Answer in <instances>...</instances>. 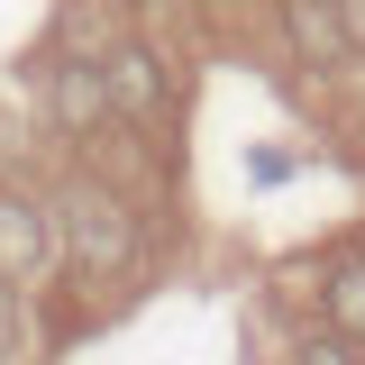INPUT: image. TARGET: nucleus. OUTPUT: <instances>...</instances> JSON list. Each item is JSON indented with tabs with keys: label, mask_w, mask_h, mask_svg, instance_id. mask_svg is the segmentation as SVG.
<instances>
[{
	"label": "nucleus",
	"mask_w": 365,
	"mask_h": 365,
	"mask_svg": "<svg viewBox=\"0 0 365 365\" xmlns=\"http://www.w3.org/2000/svg\"><path fill=\"white\" fill-rule=\"evenodd\" d=\"M55 237H64V265L83 274V283H110L137 256V210L110 182H64L55 192Z\"/></svg>",
	"instance_id": "obj_1"
},
{
	"label": "nucleus",
	"mask_w": 365,
	"mask_h": 365,
	"mask_svg": "<svg viewBox=\"0 0 365 365\" xmlns=\"http://www.w3.org/2000/svg\"><path fill=\"white\" fill-rule=\"evenodd\" d=\"M46 110H55V128L64 137H101L119 119V101H110V64L101 55H55V73H46Z\"/></svg>",
	"instance_id": "obj_4"
},
{
	"label": "nucleus",
	"mask_w": 365,
	"mask_h": 365,
	"mask_svg": "<svg viewBox=\"0 0 365 365\" xmlns=\"http://www.w3.org/2000/svg\"><path fill=\"white\" fill-rule=\"evenodd\" d=\"M347 19H356V46H365V0H347Z\"/></svg>",
	"instance_id": "obj_8"
},
{
	"label": "nucleus",
	"mask_w": 365,
	"mask_h": 365,
	"mask_svg": "<svg viewBox=\"0 0 365 365\" xmlns=\"http://www.w3.org/2000/svg\"><path fill=\"white\" fill-rule=\"evenodd\" d=\"M101 64H110V101H119V119H137V128H165V119H174V73H165L155 46L119 37Z\"/></svg>",
	"instance_id": "obj_5"
},
{
	"label": "nucleus",
	"mask_w": 365,
	"mask_h": 365,
	"mask_svg": "<svg viewBox=\"0 0 365 365\" xmlns=\"http://www.w3.org/2000/svg\"><path fill=\"white\" fill-rule=\"evenodd\" d=\"M55 256H64V237H55V201L19 192V182H0V274L37 292Z\"/></svg>",
	"instance_id": "obj_3"
},
{
	"label": "nucleus",
	"mask_w": 365,
	"mask_h": 365,
	"mask_svg": "<svg viewBox=\"0 0 365 365\" xmlns=\"http://www.w3.org/2000/svg\"><path fill=\"white\" fill-rule=\"evenodd\" d=\"M9 356H28V283L0 274V365Z\"/></svg>",
	"instance_id": "obj_7"
},
{
	"label": "nucleus",
	"mask_w": 365,
	"mask_h": 365,
	"mask_svg": "<svg viewBox=\"0 0 365 365\" xmlns=\"http://www.w3.org/2000/svg\"><path fill=\"white\" fill-rule=\"evenodd\" d=\"M319 319H338V329L365 347V256H338V265L319 274Z\"/></svg>",
	"instance_id": "obj_6"
},
{
	"label": "nucleus",
	"mask_w": 365,
	"mask_h": 365,
	"mask_svg": "<svg viewBox=\"0 0 365 365\" xmlns=\"http://www.w3.org/2000/svg\"><path fill=\"white\" fill-rule=\"evenodd\" d=\"M274 28H283V46H292L302 73H347V64L365 55L347 0H274Z\"/></svg>",
	"instance_id": "obj_2"
}]
</instances>
